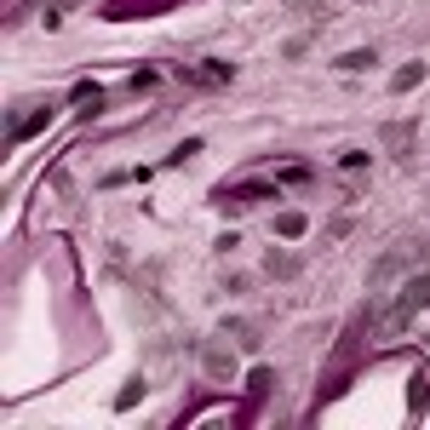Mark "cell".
<instances>
[{"instance_id": "6da1fadb", "label": "cell", "mask_w": 430, "mask_h": 430, "mask_svg": "<svg viewBox=\"0 0 430 430\" xmlns=\"http://www.w3.org/2000/svg\"><path fill=\"white\" fill-rule=\"evenodd\" d=\"M419 310H430V270H424V276H413L407 287H396V298L373 316V333H379V338H396V333H402Z\"/></svg>"}, {"instance_id": "7a4b0ae2", "label": "cell", "mask_w": 430, "mask_h": 430, "mask_svg": "<svg viewBox=\"0 0 430 430\" xmlns=\"http://www.w3.org/2000/svg\"><path fill=\"white\" fill-rule=\"evenodd\" d=\"M419 80H424V63H413V69H402V75H396L391 86H396V92H407V86H419Z\"/></svg>"}, {"instance_id": "3957f363", "label": "cell", "mask_w": 430, "mask_h": 430, "mask_svg": "<svg viewBox=\"0 0 430 430\" xmlns=\"http://www.w3.org/2000/svg\"><path fill=\"white\" fill-rule=\"evenodd\" d=\"M276 230H281V235H305V219H298V212H281Z\"/></svg>"}, {"instance_id": "5b68a950", "label": "cell", "mask_w": 430, "mask_h": 430, "mask_svg": "<svg viewBox=\"0 0 430 430\" xmlns=\"http://www.w3.org/2000/svg\"><path fill=\"white\" fill-rule=\"evenodd\" d=\"M367 63H373V52H344L338 58V69H367Z\"/></svg>"}, {"instance_id": "277c9868", "label": "cell", "mask_w": 430, "mask_h": 430, "mask_svg": "<svg viewBox=\"0 0 430 430\" xmlns=\"http://www.w3.org/2000/svg\"><path fill=\"white\" fill-rule=\"evenodd\" d=\"M207 373L224 379V373H230V356H224V350H207Z\"/></svg>"}]
</instances>
